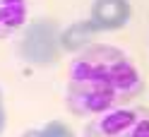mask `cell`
Masks as SVG:
<instances>
[{"instance_id":"6da1fadb","label":"cell","mask_w":149,"mask_h":137,"mask_svg":"<svg viewBox=\"0 0 149 137\" xmlns=\"http://www.w3.org/2000/svg\"><path fill=\"white\" fill-rule=\"evenodd\" d=\"M142 89L135 63L108 43H91L72 58L68 70V108L82 118L127 106Z\"/></svg>"},{"instance_id":"7a4b0ae2","label":"cell","mask_w":149,"mask_h":137,"mask_svg":"<svg viewBox=\"0 0 149 137\" xmlns=\"http://www.w3.org/2000/svg\"><path fill=\"white\" fill-rule=\"evenodd\" d=\"M84 137H149V108L120 106L94 115L84 127Z\"/></svg>"},{"instance_id":"3957f363","label":"cell","mask_w":149,"mask_h":137,"mask_svg":"<svg viewBox=\"0 0 149 137\" xmlns=\"http://www.w3.org/2000/svg\"><path fill=\"white\" fill-rule=\"evenodd\" d=\"M58 31H55L53 22L48 19H41L31 24L24 34V41H22V56L24 60L34 63V65H51L58 56Z\"/></svg>"},{"instance_id":"277c9868","label":"cell","mask_w":149,"mask_h":137,"mask_svg":"<svg viewBox=\"0 0 149 137\" xmlns=\"http://www.w3.org/2000/svg\"><path fill=\"white\" fill-rule=\"evenodd\" d=\"M130 0H94L89 10V19L99 31H118L130 22Z\"/></svg>"},{"instance_id":"5b68a950","label":"cell","mask_w":149,"mask_h":137,"mask_svg":"<svg viewBox=\"0 0 149 137\" xmlns=\"http://www.w3.org/2000/svg\"><path fill=\"white\" fill-rule=\"evenodd\" d=\"M99 29L94 26L91 19H79V22H72L68 24L65 29L60 31L58 41H60V48L68 51V53H82L84 48H89L94 43Z\"/></svg>"},{"instance_id":"8992f818","label":"cell","mask_w":149,"mask_h":137,"mask_svg":"<svg viewBox=\"0 0 149 137\" xmlns=\"http://www.w3.org/2000/svg\"><path fill=\"white\" fill-rule=\"evenodd\" d=\"M26 22V0H0V39L12 36Z\"/></svg>"},{"instance_id":"52a82bcc","label":"cell","mask_w":149,"mask_h":137,"mask_svg":"<svg viewBox=\"0 0 149 137\" xmlns=\"http://www.w3.org/2000/svg\"><path fill=\"white\" fill-rule=\"evenodd\" d=\"M22 137H74V132L70 130V125H65L63 120H48L41 127L26 130Z\"/></svg>"},{"instance_id":"ba28073f","label":"cell","mask_w":149,"mask_h":137,"mask_svg":"<svg viewBox=\"0 0 149 137\" xmlns=\"http://www.w3.org/2000/svg\"><path fill=\"white\" fill-rule=\"evenodd\" d=\"M3 130H5V108L0 106V135H3Z\"/></svg>"},{"instance_id":"9c48e42d","label":"cell","mask_w":149,"mask_h":137,"mask_svg":"<svg viewBox=\"0 0 149 137\" xmlns=\"http://www.w3.org/2000/svg\"><path fill=\"white\" fill-rule=\"evenodd\" d=\"M0 106H3V91H0Z\"/></svg>"}]
</instances>
